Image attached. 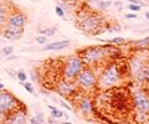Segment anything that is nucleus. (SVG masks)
I'll return each mask as SVG.
<instances>
[{"mask_svg": "<svg viewBox=\"0 0 149 124\" xmlns=\"http://www.w3.org/2000/svg\"><path fill=\"white\" fill-rule=\"evenodd\" d=\"M127 7H128V9H129L132 12H138V11L142 10V6L138 5V4H129V5H128Z\"/></svg>", "mask_w": 149, "mask_h": 124, "instance_id": "a878e982", "label": "nucleus"}, {"mask_svg": "<svg viewBox=\"0 0 149 124\" xmlns=\"http://www.w3.org/2000/svg\"><path fill=\"white\" fill-rule=\"evenodd\" d=\"M1 34L9 41H16L20 40L24 34V27H16V26H11V25H5L1 29Z\"/></svg>", "mask_w": 149, "mask_h": 124, "instance_id": "6e6552de", "label": "nucleus"}, {"mask_svg": "<svg viewBox=\"0 0 149 124\" xmlns=\"http://www.w3.org/2000/svg\"><path fill=\"white\" fill-rule=\"evenodd\" d=\"M76 88H77V84H74L72 81H67V80H62L60 81V83L57 84L56 89L61 96L64 97H70L76 92Z\"/></svg>", "mask_w": 149, "mask_h": 124, "instance_id": "1a4fd4ad", "label": "nucleus"}, {"mask_svg": "<svg viewBox=\"0 0 149 124\" xmlns=\"http://www.w3.org/2000/svg\"><path fill=\"white\" fill-rule=\"evenodd\" d=\"M16 59H18V57H16V56H14V55H10L9 57H6L5 61H12V60H16Z\"/></svg>", "mask_w": 149, "mask_h": 124, "instance_id": "473e14b6", "label": "nucleus"}, {"mask_svg": "<svg viewBox=\"0 0 149 124\" xmlns=\"http://www.w3.org/2000/svg\"><path fill=\"white\" fill-rule=\"evenodd\" d=\"M93 3H99V1H102V0H92Z\"/></svg>", "mask_w": 149, "mask_h": 124, "instance_id": "c9c22d12", "label": "nucleus"}, {"mask_svg": "<svg viewBox=\"0 0 149 124\" xmlns=\"http://www.w3.org/2000/svg\"><path fill=\"white\" fill-rule=\"evenodd\" d=\"M8 18H9V12H8L6 6L0 4V30L8 24Z\"/></svg>", "mask_w": 149, "mask_h": 124, "instance_id": "4468645a", "label": "nucleus"}, {"mask_svg": "<svg viewBox=\"0 0 149 124\" xmlns=\"http://www.w3.org/2000/svg\"><path fill=\"white\" fill-rule=\"evenodd\" d=\"M16 78H18L20 82H26L27 81V74L24 69H19V71L16 72Z\"/></svg>", "mask_w": 149, "mask_h": 124, "instance_id": "412c9836", "label": "nucleus"}, {"mask_svg": "<svg viewBox=\"0 0 149 124\" xmlns=\"http://www.w3.org/2000/svg\"><path fill=\"white\" fill-rule=\"evenodd\" d=\"M124 18L128 20H133V19H138V15H137V12H129V14L124 15Z\"/></svg>", "mask_w": 149, "mask_h": 124, "instance_id": "cd10ccee", "label": "nucleus"}, {"mask_svg": "<svg viewBox=\"0 0 149 124\" xmlns=\"http://www.w3.org/2000/svg\"><path fill=\"white\" fill-rule=\"evenodd\" d=\"M144 60L142 59V57H138V56H133V59L131 60L129 62V69L132 71V73H135V72H138L140 68L144 66Z\"/></svg>", "mask_w": 149, "mask_h": 124, "instance_id": "ddd939ff", "label": "nucleus"}, {"mask_svg": "<svg viewBox=\"0 0 149 124\" xmlns=\"http://www.w3.org/2000/svg\"><path fill=\"white\" fill-rule=\"evenodd\" d=\"M19 101L10 92L0 91V118L5 119L14 110L19 108Z\"/></svg>", "mask_w": 149, "mask_h": 124, "instance_id": "423d86ee", "label": "nucleus"}, {"mask_svg": "<svg viewBox=\"0 0 149 124\" xmlns=\"http://www.w3.org/2000/svg\"><path fill=\"white\" fill-rule=\"evenodd\" d=\"M122 78V74L119 72L118 65L116 62H109L103 67L102 72L99 73L98 80H97V86L99 88H108V87L116 86Z\"/></svg>", "mask_w": 149, "mask_h": 124, "instance_id": "7ed1b4c3", "label": "nucleus"}, {"mask_svg": "<svg viewBox=\"0 0 149 124\" xmlns=\"http://www.w3.org/2000/svg\"><path fill=\"white\" fill-rule=\"evenodd\" d=\"M30 76H31V80H32V81H37V80H39V78H37V74H36L34 71H31Z\"/></svg>", "mask_w": 149, "mask_h": 124, "instance_id": "2f4dec72", "label": "nucleus"}, {"mask_svg": "<svg viewBox=\"0 0 149 124\" xmlns=\"http://www.w3.org/2000/svg\"><path fill=\"white\" fill-rule=\"evenodd\" d=\"M103 24V19L101 15H98L97 12L93 11H86L82 10L81 12H78L77 15V25L82 31H85L86 34L91 35H97L101 32V30H98Z\"/></svg>", "mask_w": 149, "mask_h": 124, "instance_id": "f03ea898", "label": "nucleus"}, {"mask_svg": "<svg viewBox=\"0 0 149 124\" xmlns=\"http://www.w3.org/2000/svg\"><path fill=\"white\" fill-rule=\"evenodd\" d=\"M127 1L129 3V4H138V5H140V6L143 5V1H142V0H127Z\"/></svg>", "mask_w": 149, "mask_h": 124, "instance_id": "c756f323", "label": "nucleus"}, {"mask_svg": "<svg viewBox=\"0 0 149 124\" xmlns=\"http://www.w3.org/2000/svg\"><path fill=\"white\" fill-rule=\"evenodd\" d=\"M114 6L117 7L119 11H121V10H122V7H123V3H122V1H119V0H118V1H114Z\"/></svg>", "mask_w": 149, "mask_h": 124, "instance_id": "c85d7f7f", "label": "nucleus"}, {"mask_svg": "<svg viewBox=\"0 0 149 124\" xmlns=\"http://www.w3.org/2000/svg\"><path fill=\"white\" fill-rule=\"evenodd\" d=\"M49 108H50V110H51V117L52 118H62L64 117V112L62 110H60V109H56L53 106H49Z\"/></svg>", "mask_w": 149, "mask_h": 124, "instance_id": "6ab92c4d", "label": "nucleus"}, {"mask_svg": "<svg viewBox=\"0 0 149 124\" xmlns=\"http://www.w3.org/2000/svg\"><path fill=\"white\" fill-rule=\"evenodd\" d=\"M56 31H57V27H45V29H39V32L41 35H45V36H52V35H55L56 34Z\"/></svg>", "mask_w": 149, "mask_h": 124, "instance_id": "a211bd4d", "label": "nucleus"}, {"mask_svg": "<svg viewBox=\"0 0 149 124\" xmlns=\"http://www.w3.org/2000/svg\"><path fill=\"white\" fill-rule=\"evenodd\" d=\"M61 124H72V123H70V122H64V123H61Z\"/></svg>", "mask_w": 149, "mask_h": 124, "instance_id": "e433bc0d", "label": "nucleus"}, {"mask_svg": "<svg viewBox=\"0 0 149 124\" xmlns=\"http://www.w3.org/2000/svg\"><path fill=\"white\" fill-rule=\"evenodd\" d=\"M101 41L107 42V44H112V45H118V46L127 42V40L124 39V37H113V39H111V40H101Z\"/></svg>", "mask_w": 149, "mask_h": 124, "instance_id": "f3484780", "label": "nucleus"}, {"mask_svg": "<svg viewBox=\"0 0 149 124\" xmlns=\"http://www.w3.org/2000/svg\"><path fill=\"white\" fill-rule=\"evenodd\" d=\"M114 52H118V47L116 45H103V46H90L82 50H78L77 55L82 60L85 66L93 67L105 62L106 59L112 57Z\"/></svg>", "mask_w": 149, "mask_h": 124, "instance_id": "f257e3e1", "label": "nucleus"}, {"mask_svg": "<svg viewBox=\"0 0 149 124\" xmlns=\"http://www.w3.org/2000/svg\"><path fill=\"white\" fill-rule=\"evenodd\" d=\"M133 102L135 109L140 113H148L149 112V97L144 91H138L134 93Z\"/></svg>", "mask_w": 149, "mask_h": 124, "instance_id": "0eeeda50", "label": "nucleus"}, {"mask_svg": "<svg viewBox=\"0 0 149 124\" xmlns=\"http://www.w3.org/2000/svg\"><path fill=\"white\" fill-rule=\"evenodd\" d=\"M1 52H3L4 56H10V55H12V52H14V47L12 46H5V47L1 48Z\"/></svg>", "mask_w": 149, "mask_h": 124, "instance_id": "393cba45", "label": "nucleus"}, {"mask_svg": "<svg viewBox=\"0 0 149 124\" xmlns=\"http://www.w3.org/2000/svg\"><path fill=\"white\" fill-rule=\"evenodd\" d=\"M6 25H11V26H16V27H24L26 25V16L20 11H14L9 14Z\"/></svg>", "mask_w": 149, "mask_h": 124, "instance_id": "9d476101", "label": "nucleus"}, {"mask_svg": "<svg viewBox=\"0 0 149 124\" xmlns=\"http://www.w3.org/2000/svg\"><path fill=\"white\" fill-rule=\"evenodd\" d=\"M4 89H5V84L0 82V91H4Z\"/></svg>", "mask_w": 149, "mask_h": 124, "instance_id": "72a5a7b5", "label": "nucleus"}, {"mask_svg": "<svg viewBox=\"0 0 149 124\" xmlns=\"http://www.w3.org/2000/svg\"><path fill=\"white\" fill-rule=\"evenodd\" d=\"M44 122H45V119H44V117H42V114H41V113H39L37 115H35L34 118L30 119L31 124H42Z\"/></svg>", "mask_w": 149, "mask_h": 124, "instance_id": "4be33fe9", "label": "nucleus"}, {"mask_svg": "<svg viewBox=\"0 0 149 124\" xmlns=\"http://www.w3.org/2000/svg\"><path fill=\"white\" fill-rule=\"evenodd\" d=\"M35 41L39 45H46L47 44V36L45 35H40V36H36L35 37Z\"/></svg>", "mask_w": 149, "mask_h": 124, "instance_id": "5701e85b", "label": "nucleus"}, {"mask_svg": "<svg viewBox=\"0 0 149 124\" xmlns=\"http://www.w3.org/2000/svg\"><path fill=\"white\" fill-rule=\"evenodd\" d=\"M83 67H85V65H83V62H82V60L78 57V55L68 56L64 63V68H62L64 80L74 82Z\"/></svg>", "mask_w": 149, "mask_h": 124, "instance_id": "20e7f679", "label": "nucleus"}, {"mask_svg": "<svg viewBox=\"0 0 149 124\" xmlns=\"http://www.w3.org/2000/svg\"><path fill=\"white\" fill-rule=\"evenodd\" d=\"M60 104H61L62 107H65V108L67 109V110H72V108H71V107H70V106H68V104H67V103H66L65 101H60Z\"/></svg>", "mask_w": 149, "mask_h": 124, "instance_id": "7c9ffc66", "label": "nucleus"}, {"mask_svg": "<svg viewBox=\"0 0 149 124\" xmlns=\"http://www.w3.org/2000/svg\"><path fill=\"white\" fill-rule=\"evenodd\" d=\"M97 80H98V74L94 71V68L86 66V67L82 68V71L77 76L76 84L78 88L83 91H91L96 87Z\"/></svg>", "mask_w": 149, "mask_h": 124, "instance_id": "39448f33", "label": "nucleus"}, {"mask_svg": "<svg viewBox=\"0 0 149 124\" xmlns=\"http://www.w3.org/2000/svg\"><path fill=\"white\" fill-rule=\"evenodd\" d=\"M97 5H98V7L101 10H107L108 7H111L112 1H111V0H102V1L97 3Z\"/></svg>", "mask_w": 149, "mask_h": 124, "instance_id": "aec40b11", "label": "nucleus"}, {"mask_svg": "<svg viewBox=\"0 0 149 124\" xmlns=\"http://www.w3.org/2000/svg\"><path fill=\"white\" fill-rule=\"evenodd\" d=\"M20 83H21L23 86H24V88L29 93H35V89H34V87H32V84L30 83V82H20Z\"/></svg>", "mask_w": 149, "mask_h": 124, "instance_id": "b1692460", "label": "nucleus"}, {"mask_svg": "<svg viewBox=\"0 0 149 124\" xmlns=\"http://www.w3.org/2000/svg\"><path fill=\"white\" fill-rule=\"evenodd\" d=\"M70 46L68 40H62V41H56V42L46 44L45 46L41 48V51H61Z\"/></svg>", "mask_w": 149, "mask_h": 124, "instance_id": "9b49d317", "label": "nucleus"}, {"mask_svg": "<svg viewBox=\"0 0 149 124\" xmlns=\"http://www.w3.org/2000/svg\"><path fill=\"white\" fill-rule=\"evenodd\" d=\"M78 107H80V110L83 114H88L92 110V106H91V102H90L88 98H82Z\"/></svg>", "mask_w": 149, "mask_h": 124, "instance_id": "dca6fc26", "label": "nucleus"}, {"mask_svg": "<svg viewBox=\"0 0 149 124\" xmlns=\"http://www.w3.org/2000/svg\"><path fill=\"white\" fill-rule=\"evenodd\" d=\"M144 16H146V18L149 20V11H146V12H144Z\"/></svg>", "mask_w": 149, "mask_h": 124, "instance_id": "f704fd0d", "label": "nucleus"}, {"mask_svg": "<svg viewBox=\"0 0 149 124\" xmlns=\"http://www.w3.org/2000/svg\"><path fill=\"white\" fill-rule=\"evenodd\" d=\"M9 117L11 118V121L14 122V124H26V112L24 109L18 108L16 110L12 112V113H10Z\"/></svg>", "mask_w": 149, "mask_h": 124, "instance_id": "f8f14e48", "label": "nucleus"}, {"mask_svg": "<svg viewBox=\"0 0 149 124\" xmlns=\"http://www.w3.org/2000/svg\"><path fill=\"white\" fill-rule=\"evenodd\" d=\"M133 46H135L137 50H148L149 48V36L144 39H139L137 41H133Z\"/></svg>", "mask_w": 149, "mask_h": 124, "instance_id": "2eb2a0df", "label": "nucleus"}, {"mask_svg": "<svg viewBox=\"0 0 149 124\" xmlns=\"http://www.w3.org/2000/svg\"><path fill=\"white\" fill-rule=\"evenodd\" d=\"M55 12H56V15L59 16V18H64V16H65V10L62 9L61 6H59V5L55 6Z\"/></svg>", "mask_w": 149, "mask_h": 124, "instance_id": "bb28decb", "label": "nucleus"}]
</instances>
